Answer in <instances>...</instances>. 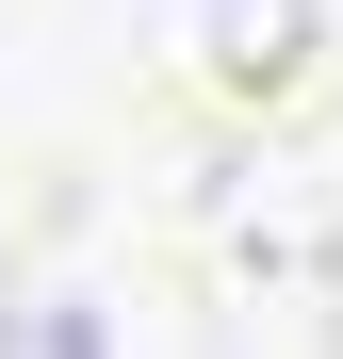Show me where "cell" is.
Wrapping results in <instances>:
<instances>
[{"label": "cell", "mask_w": 343, "mask_h": 359, "mask_svg": "<svg viewBox=\"0 0 343 359\" xmlns=\"http://www.w3.org/2000/svg\"><path fill=\"white\" fill-rule=\"evenodd\" d=\"M180 245L229 278V294H343V163L327 147H196L163 180Z\"/></svg>", "instance_id": "obj_1"}, {"label": "cell", "mask_w": 343, "mask_h": 359, "mask_svg": "<svg viewBox=\"0 0 343 359\" xmlns=\"http://www.w3.org/2000/svg\"><path fill=\"white\" fill-rule=\"evenodd\" d=\"M180 66L229 114H278V98L327 66V0H180Z\"/></svg>", "instance_id": "obj_2"}]
</instances>
